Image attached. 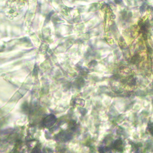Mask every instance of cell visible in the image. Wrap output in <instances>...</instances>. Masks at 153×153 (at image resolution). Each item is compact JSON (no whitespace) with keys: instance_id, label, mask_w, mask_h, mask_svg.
<instances>
[{"instance_id":"277c9868","label":"cell","mask_w":153,"mask_h":153,"mask_svg":"<svg viewBox=\"0 0 153 153\" xmlns=\"http://www.w3.org/2000/svg\"><path fill=\"white\" fill-rule=\"evenodd\" d=\"M149 130H150V133H151V134H152L153 135V124L152 125H150Z\"/></svg>"},{"instance_id":"3957f363","label":"cell","mask_w":153,"mask_h":153,"mask_svg":"<svg viewBox=\"0 0 153 153\" xmlns=\"http://www.w3.org/2000/svg\"><path fill=\"white\" fill-rule=\"evenodd\" d=\"M122 141L120 140H117L114 143L113 146L114 149L119 151L122 149Z\"/></svg>"},{"instance_id":"7a4b0ae2","label":"cell","mask_w":153,"mask_h":153,"mask_svg":"<svg viewBox=\"0 0 153 153\" xmlns=\"http://www.w3.org/2000/svg\"><path fill=\"white\" fill-rule=\"evenodd\" d=\"M72 134L71 133L65 131L59 133L58 136H57V139L59 141L61 142H67L72 138Z\"/></svg>"},{"instance_id":"6da1fadb","label":"cell","mask_w":153,"mask_h":153,"mask_svg":"<svg viewBox=\"0 0 153 153\" xmlns=\"http://www.w3.org/2000/svg\"><path fill=\"white\" fill-rule=\"evenodd\" d=\"M57 119L53 114H50L47 116L43 121V125L45 127L49 128L53 126L57 122Z\"/></svg>"}]
</instances>
